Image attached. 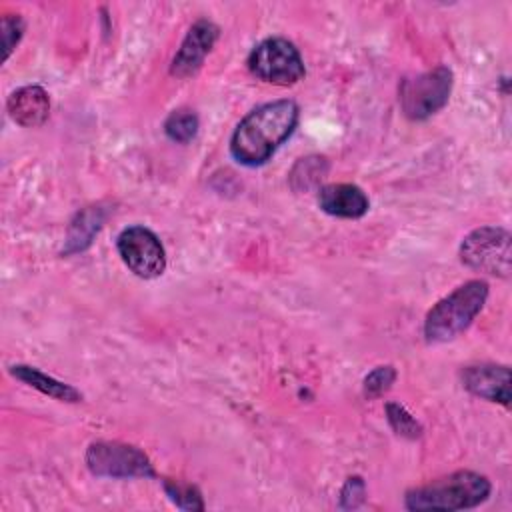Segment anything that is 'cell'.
<instances>
[{
  "mask_svg": "<svg viewBox=\"0 0 512 512\" xmlns=\"http://www.w3.org/2000/svg\"><path fill=\"white\" fill-rule=\"evenodd\" d=\"M298 124L294 100H274L250 110L230 138V152L244 166H260L290 138Z\"/></svg>",
  "mask_w": 512,
  "mask_h": 512,
  "instance_id": "cell-1",
  "label": "cell"
},
{
  "mask_svg": "<svg viewBox=\"0 0 512 512\" xmlns=\"http://www.w3.org/2000/svg\"><path fill=\"white\" fill-rule=\"evenodd\" d=\"M490 492L492 484L486 476L472 470H458L410 488L404 504L408 510H466L482 504Z\"/></svg>",
  "mask_w": 512,
  "mask_h": 512,
  "instance_id": "cell-2",
  "label": "cell"
},
{
  "mask_svg": "<svg viewBox=\"0 0 512 512\" xmlns=\"http://www.w3.org/2000/svg\"><path fill=\"white\" fill-rule=\"evenodd\" d=\"M488 292L490 288L484 280H468L440 298L424 318L426 340L438 344L462 334L482 312Z\"/></svg>",
  "mask_w": 512,
  "mask_h": 512,
  "instance_id": "cell-3",
  "label": "cell"
},
{
  "mask_svg": "<svg viewBox=\"0 0 512 512\" xmlns=\"http://www.w3.org/2000/svg\"><path fill=\"white\" fill-rule=\"evenodd\" d=\"M248 70L262 82L292 86L306 74L298 48L286 38H266L248 56Z\"/></svg>",
  "mask_w": 512,
  "mask_h": 512,
  "instance_id": "cell-4",
  "label": "cell"
},
{
  "mask_svg": "<svg viewBox=\"0 0 512 512\" xmlns=\"http://www.w3.org/2000/svg\"><path fill=\"white\" fill-rule=\"evenodd\" d=\"M454 76L446 66H436L400 86V106L406 118L426 120L448 104Z\"/></svg>",
  "mask_w": 512,
  "mask_h": 512,
  "instance_id": "cell-5",
  "label": "cell"
},
{
  "mask_svg": "<svg viewBox=\"0 0 512 512\" xmlns=\"http://www.w3.org/2000/svg\"><path fill=\"white\" fill-rule=\"evenodd\" d=\"M510 232L500 226H480L464 236L460 260L464 266L506 278L510 274Z\"/></svg>",
  "mask_w": 512,
  "mask_h": 512,
  "instance_id": "cell-6",
  "label": "cell"
},
{
  "mask_svg": "<svg viewBox=\"0 0 512 512\" xmlns=\"http://www.w3.org/2000/svg\"><path fill=\"white\" fill-rule=\"evenodd\" d=\"M86 466L102 478H152L154 466L146 452L132 444L100 440L86 450Z\"/></svg>",
  "mask_w": 512,
  "mask_h": 512,
  "instance_id": "cell-7",
  "label": "cell"
},
{
  "mask_svg": "<svg viewBox=\"0 0 512 512\" xmlns=\"http://www.w3.org/2000/svg\"><path fill=\"white\" fill-rule=\"evenodd\" d=\"M116 250L124 266L138 278H156L166 268V252L160 238L144 226L124 228L116 238Z\"/></svg>",
  "mask_w": 512,
  "mask_h": 512,
  "instance_id": "cell-8",
  "label": "cell"
},
{
  "mask_svg": "<svg viewBox=\"0 0 512 512\" xmlns=\"http://www.w3.org/2000/svg\"><path fill=\"white\" fill-rule=\"evenodd\" d=\"M218 34H220V30H218V26L214 22H210L206 18L196 20L190 26L186 38L182 40L178 52L172 58L170 74L176 76V78L194 76L202 68L206 54L216 44Z\"/></svg>",
  "mask_w": 512,
  "mask_h": 512,
  "instance_id": "cell-9",
  "label": "cell"
},
{
  "mask_svg": "<svg viewBox=\"0 0 512 512\" xmlns=\"http://www.w3.org/2000/svg\"><path fill=\"white\" fill-rule=\"evenodd\" d=\"M462 386L488 402H498L502 406L510 404V368L498 364H476L466 366L460 372Z\"/></svg>",
  "mask_w": 512,
  "mask_h": 512,
  "instance_id": "cell-10",
  "label": "cell"
},
{
  "mask_svg": "<svg viewBox=\"0 0 512 512\" xmlns=\"http://www.w3.org/2000/svg\"><path fill=\"white\" fill-rule=\"evenodd\" d=\"M318 206L322 212L336 218H362L368 212V196L356 184L340 182L326 184L318 190Z\"/></svg>",
  "mask_w": 512,
  "mask_h": 512,
  "instance_id": "cell-11",
  "label": "cell"
},
{
  "mask_svg": "<svg viewBox=\"0 0 512 512\" xmlns=\"http://www.w3.org/2000/svg\"><path fill=\"white\" fill-rule=\"evenodd\" d=\"M6 110L16 124L24 128H36L44 124L50 114L48 92L36 84L22 86L8 96Z\"/></svg>",
  "mask_w": 512,
  "mask_h": 512,
  "instance_id": "cell-12",
  "label": "cell"
},
{
  "mask_svg": "<svg viewBox=\"0 0 512 512\" xmlns=\"http://www.w3.org/2000/svg\"><path fill=\"white\" fill-rule=\"evenodd\" d=\"M10 374H12L14 378H18L20 382H24L26 386H30V388H34V390H38V392H42V394L54 398V400L70 402V404L82 400V394H80L74 386H70V384H66V382H60V380H56V378L44 374L42 370H38V368H34V366L14 364V366H10Z\"/></svg>",
  "mask_w": 512,
  "mask_h": 512,
  "instance_id": "cell-13",
  "label": "cell"
},
{
  "mask_svg": "<svg viewBox=\"0 0 512 512\" xmlns=\"http://www.w3.org/2000/svg\"><path fill=\"white\" fill-rule=\"evenodd\" d=\"M198 126H200V122H198L196 112H192L188 108H178V110L170 112V116L164 120L166 136L178 144L190 142L196 136Z\"/></svg>",
  "mask_w": 512,
  "mask_h": 512,
  "instance_id": "cell-14",
  "label": "cell"
},
{
  "mask_svg": "<svg viewBox=\"0 0 512 512\" xmlns=\"http://www.w3.org/2000/svg\"><path fill=\"white\" fill-rule=\"evenodd\" d=\"M328 166H326V160L320 158V156H306V158H300V162L294 166L292 174H290V180H292V186L296 190L300 188H310L312 184H318L322 180V176L326 174Z\"/></svg>",
  "mask_w": 512,
  "mask_h": 512,
  "instance_id": "cell-15",
  "label": "cell"
},
{
  "mask_svg": "<svg viewBox=\"0 0 512 512\" xmlns=\"http://www.w3.org/2000/svg\"><path fill=\"white\" fill-rule=\"evenodd\" d=\"M100 228V218H98V210H86L82 214H78V222L72 224L70 228V236H68V250L66 252H78L82 248H86L90 244V238L94 232H98Z\"/></svg>",
  "mask_w": 512,
  "mask_h": 512,
  "instance_id": "cell-16",
  "label": "cell"
},
{
  "mask_svg": "<svg viewBox=\"0 0 512 512\" xmlns=\"http://www.w3.org/2000/svg\"><path fill=\"white\" fill-rule=\"evenodd\" d=\"M386 418L388 424L392 426V430L408 440H416L422 436V426L420 422L402 406L396 402H388L386 404Z\"/></svg>",
  "mask_w": 512,
  "mask_h": 512,
  "instance_id": "cell-17",
  "label": "cell"
},
{
  "mask_svg": "<svg viewBox=\"0 0 512 512\" xmlns=\"http://www.w3.org/2000/svg\"><path fill=\"white\" fill-rule=\"evenodd\" d=\"M164 490L170 500L182 510H204L202 494L196 486L180 480H164Z\"/></svg>",
  "mask_w": 512,
  "mask_h": 512,
  "instance_id": "cell-18",
  "label": "cell"
},
{
  "mask_svg": "<svg viewBox=\"0 0 512 512\" xmlns=\"http://www.w3.org/2000/svg\"><path fill=\"white\" fill-rule=\"evenodd\" d=\"M396 380V370L392 366H378L364 378V396L380 398L384 396Z\"/></svg>",
  "mask_w": 512,
  "mask_h": 512,
  "instance_id": "cell-19",
  "label": "cell"
},
{
  "mask_svg": "<svg viewBox=\"0 0 512 512\" xmlns=\"http://www.w3.org/2000/svg\"><path fill=\"white\" fill-rule=\"evenodd\" d=\"M24 34V22L18 14H4L2 16V46H4V60L12 54L16 44Z\"/></svg>",
  "mask_w": 512,
  "mask_h": 512,
  "instance_id": "cell-20",
  "label": "cell"
},
{
  "mask_svg": "<svg viewBox=\"0 0 512 512\" xmlns=\"http://www.w3.org/2000/svg\"><path fill=\"white\" fill-rule=\"evenodd\" d=\"M366 496V486H364V480L360 476H350L340 492V498H342V506L344 508H356Z\"/></svg>",
  "mask_w": 512,
  "mask_h": 512,
  "instance_id": "cell-21",
  "label": "cell"
}]
</instances>
